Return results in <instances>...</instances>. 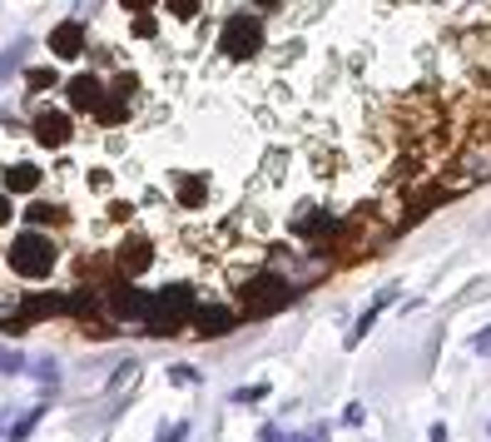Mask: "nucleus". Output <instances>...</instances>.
Returning a JSON list of instances; mask_svg holds the SVG:
<instances>
[{"label": "nucleus", "mask_w": 491, "mask_h": 442, "mask_svg": "<svg viewBox=\"0 0 491 442\" xmlns=\"http://www.w3.org/2000/svg\"><path fill=\"white\" fill-rule=\"evenodd\" d=\"M194 288L189 283H169V288H159L154 293V308L144 313V333L149 338H169V333H179L184 323H194Z\"/></svg>", "instance_id": "obj_1"}, {"label": "nucleus", "mask_w": 491, "mask_h": 442, "mask_svg": "<svg viewBox=\"0 0 491 442\" xmlns=\"http://www.w3.org/2000/svg\"><path fill=\"white\" fill-rule=\"evenodd\" d=\"M238 303H243V318H273V313H283L293 303V283L283 273H258V278L243 283Z\"/></svg>", "instance_id": "obj_2"}, {"label": "nucleus", "mask_w": 491, "mask_h": 442, "mask_svg": "<svg viewBox=\"0 0 491 442\" xmlns=\"http://www.w3.org/2000/svg\"><path fill=\"white\" fill-rule=\"evenodd\" d=\"M55 263H60V253H55V243H50L45 233H20V238L10 243V268H15L20 278H50Z\"/></svg>", "instance_id": "obj_3"}, {"label": "nucleus", "mask_w": 491, "mask_h": 442, "mask_svg": "<svg viewBox=\"0 0 491 442\" xmlns=\"http://www.w3.org/2000/svg\"><path fill=\"white\" fill-rule=\"evenodd\" d=\"M218 50H223L228 60H253V55L263 50V20H253V15H233V20H223V30H218Z\"/></svg>", "instance_id": "obj_4"}, {"label": "nucleus", "mask_w": 491, "mask_h": 442, "mask_svg": "<svg viewBox=\"0 0 491 442\" xmlns=\"http://www.w3.org/2000/svg\"><path fill=\"white\" fill-rule=\"evenodd\" d=\"M149 308H154V298L139 293L129 278H114V283H109V318H119V323H144Z\"/></svg>", "instance_id": "obj_5"}, {"label": "nucleus", "mask_w": 491, "mask_h": 442, "mask_svg": "<svg viewBox=\"0 0 491 442\" xmlns=\"http://www.w3.org/2000/svg\"><path fill=\"white\" fill-rule=\"evenodd\" d=\"M353 223H343V219H333V214H323V209H298V219H293V233L298 238H308V243H328V238H343Z\"/></svg>", "instance_id": "obj_6"}, {"label": "nucleus", "mask_w": 491, "mask_h": 442, "mask_svg": "<svg viewBox=\"0 0 491 442\" xmlns=\"http://www.w3.org/2000/svg\"><path fill=\"white\" fill-rule=\"evenodd\" d=\"M70 134H75V124H70L65 110H40L35 114V144L60 149V144H70Z\"/></svg>", "instance_id": "obj_7"}, {"label": "nucleus", "mask_w": 491, "mask_h": 442, "mask_svg": "<svg viewBox=\"0 0 491 442\" xmlns=\"http://www.w3.org/2000/svg\"><path fill=\"white\" fill-rule=\"evenodd\" d=\"M114 263H119V278H139V273H144V268L154 263V248L144 243V233H129V238L119 243Z\"/></svg>", "instance_id": "obj_8"}, {"label": "nucleus", "mask_w": 491, "mask_h": 442, "mask_svg": "<svg viewBox=\"0 0 491 442\" xmlns=\"http://www.w3.org/2000/svg\"><path fill=\"white\" fill-rule=\"evenodd\" d=\"M15 313H25L30 323H40V318H65V313H75V303H70L65 293H35V298H20Z\"/></svg>", "instance_id": "obj_9"}, {"label": "nucleus", "mask_w": 491, "mask_h": 442, "mask_svg": "<svg viewBox=\"0 0 491 442\" xmlns=\"http://www.w3.org/2000/svg\"><path fill=\"white\" fill-rule=\"evenodd\" d=\"M233 328V308H223V303H198L194 308V333L203 338H218V333Z\"/></svg>", "instance_id": "obj_10"}, {"label": "nucleus", "mask_w": 491, "mask_h": 442, "mask_svg": "<svg viewBox=\"0 0 491 442\" xmlns=\"http://www.w3.org/2000/svg\"><path fill=\"white\" fill-rule=\"evenodd\" d=\"M50 50H55L60 60L80 55V50H85V25H80V20H65V25H55V30H50Z\"/></svg>", "instance_id": "obj_11"}, {"label": "nucleus", "mask_w": 491, "mask_h": 442, "mask_svg": "<svg viewBox=\"0 0 491 442\" xmlns=\"http://www.w3.org/2000/svg\"><path fill=\"white\" fill-rule=\"evenodd\" d=\"M397 298V288H383V293H378V298H373V303H368V313H363V318H358V323H353V338H348V348H358V343H363V338H368V328H373V323H378V318H383V308H388V303H393Z\"/></svg>", "instance_id": "obj_12"}, {"label": "nucleus", "mask_w": 491, "mask_h": 442, "mask_svg": "<svg viewBox=\"0 0 491 442\" xmlns=\"http://www.w3.org/2000/svg\"><path fill=\"white\" fill-rule=\"evenodd\" d=\"M70 100H75L80 110L95 114V105L104 100V90H99V75H75V80H70Z\"/></svg>", "instance_id": "obj_13"}, {"label": "nucleus", "mask_w": 491, "mask_h": 442, "mask_svg": "<svg viewBox=\"0 0 491 442\" xmlns=\"http://www.w3.org/2000/svg\"><path fill=\"white\" fill-rule=\"evenodd\" d=\"M5 189H10V194H30V189H40V169H35V164H15V169H5Z\"/></svg>", "instance_id": "obj_14"}, {"label": "nucleus", "mask_w": 491, "mask_h": 442, "mask_svg": "<svg viewBox=\"0 0 491 442\" xmlns=\"http://www.w3.org/2000/svg\"><path fill=\"white\" fill-rule=\"evenodd\" d=\"M25 55H30V35H25V40H10V45L0 50V85L20 70V60H25Z\"/></svg>", "instance_id": "obj_15"}, {"label": "nucleus", "mask_w": 491, "mask_h": 442, "mask_svg": "<svg viewBox=\"0 0 491 442\" xmlns=\"http://www.w3.org/2000/svg\"><path fill=\"white\" fill-rule=\"evenodd\" d=\"M95 119L99 124H124V119H129V105H124L119 95H104V100L95 105Z\"/></svg>", "instance_id": "obj_16"}, {"label": "nucleus", "mask_w": 491, "mask_h": 442, "mask_svg": "<svg viewBox=\"0 0 491 442\" xmlns=\"http://www.w3.org/2000/svg\"><path fill=\"white\" fill-rule=\"evenodd\" d=\"M179 204L184 209H203V199H208V189H203V179H179Z\"/></svg>", "instance_id": "obj_17"}, {"label": "nucleus", "mask_w": 491, "mask_h": 442, "mask_svg": "<svg viewBox=\"0 0 491 442\" xmlns=\"http://www.w3.org/2000/svg\"><path fill=\"white\" fill-rule=\"evenodd\" d=\"M25 223H70V214L60 204H30L25 209Z\"/></svg>", "instance_id": "obj_18"}, {"label": "nucleus", "mask_w": 491, "mask_h": 442, "mask_svg": "<svg viewBox=\"0 0 491 442\" xmlns=\"http://www.w3.org/2000/svg\"><path fill=\"white\" fill-rule=\"evenodd\" d=\"M40 418H45V408H30V413H25L15 428H10V442H25L30 433H35V423H40Z\"/></svg>", "instance_id": "obj_19"}, {"label": "nucleus", "mask_w": 491, "mask_h": 442, "mask_svg": "<svg viewBox=\"0 0 491 442\" xmlns=\"http://www.w3.org/2000/svg\"><path fill=\"white\" fill-rule=\"evenodd\" d=\"M30 363H25V353H15V348H0V373H25Z\"/></svg>", "instance_id": "obj_20"}, {"label": "nucleus", "mask_w": 491, "mask_h": 442, "mask_svg": "<svg viewBox=\"0 0 491 442\" xmlns=\"http://www.w3.org/2000/svg\"><path fill=\"white\" fill-rule=\"evenodd\" d=\"M169 383H179V388H194V383H198V368H189V363H174V368H169Z\"/></svg>", "instance_id": "obj_21"}, {"label": "nucleus", "mask_w": 491, "mask_h": 442, "mask_svg": "<svg viewBox=\"0 0 491 442\" xmlns=\"http://www.w3.org/2000/svg\"><path fill=\"white\" fill-rule=\"evenodd\" d=\"M0 328L10 333V338H20V333L30 328V318H25V313H10V318H5V323H0Z\"/></svg>", "instance_id": "obj_22"}, {"label": "nucleus", "mask_w": 491, "mask_h": 442, "mask_svg": "<svg viewBox=\"0 0 491 442\" xmlns=\"http://www.w3.org/2000/svg\"><path fill=\"white\" fill-rule=\"evenodd\" d=\"M189 438V423H169L164 433H159V442H184Z\"/></svg>", "instance_id": "obj_23"}, {"label": "nucleus", "mask_w": 491, "mask_h": 442, "mask_svg": "<svg viewBox=\"0 0 491 442\" xmlns=\"http://www.w3.org/2000/svg\"><path fill=\"white\" fill-rule=\"evenodd\" d=\"M55 85V70H30V90H50Z\"/></svg>", "instance_id": "obj_24"}, {"label": "nucleus", "mask_w": 491, "mask_h": 442, "mask_svg": "<svg viewBox=\"0 0 491 442\" xmlns=\"http://www.w3.org/2000/svg\"><path fill=\"white\" fill-rule=\"evenodd\" d=\"M343 428H363V403H348L343 408Z\"/></svg>", "instance_id": "obj_25"}, {"label": "nucleus", "mask_w": 491, "mask_h": 442, "mask_svg": "<svg viewBox=\"0 0 491 442\" xmlns=\"http://www.w3.org/2000/svg\"><path fill=\"white\" fill-rule=\"evenodd\" d=\"M198 5H203V0H169V10H174L179 20H189V15L198 10Z\"/></svg>", "instance_id": "obj_26"}, {"label": "nucleus", "mask_w": 491, "mask_h": 442, "mask_svg": "<svg viewBox=\"0 0 491 442\" xmlns=\"http://www.w3.org/2000/svg\"><path fill=\"white\" fill-rule=\"evenodd\" d=\"M472 348H477L482 358H491V328H482V333H477V338H472Z\"/></svg>", "instance_id": "obj_27"}, {"label": "nucleus", "mask_w": 491, "mask_h": 442, "mask_svg": "<svg viewBox=\"0 0 491 442\" xmlns=\"http://www.w3.org/2000/svg\"><path fill=\"white\" fill-rule=\"evenodd\" d=\"M134 35H144V40H149V35H154V20H149V15H134Z\"/></svg>", "instance_id": "obj_28"}, {"label": "nucleus", "mask_w": 491, "mask_h": 442, "mask_svg": "<svg viewBox=\"0 0 491 442\" xmlns=\"http://www.w3.org/2000/svg\"><path fill=\"white\" fill-rule=\"evenodd\" d=\"M263 393H268V383H253V388L238 393V403H253V398H263Z\"/></svg>", "instance_id": "obj_29"}, {"label": "nucleus", "mask_w": 491, "mask_h": 442, "mask_svg": "<svg viewBox=\"0 0 491 442\" xmlns=\"http://www.w3.org/2000/svg\"><path fill=\"white\" fill-rule=\"evenodd\" d=\"M35 373H40L45 383H55V363H50V358H40V363H35Z\"/></svg>", "instance_id": "obj_30"}, {"label": "nucleus", "mask_w": 491, "mask_h": 442, "mask_svg": "<svg viewBox=\"0 0 491 442\" xmlns=\"http://www.w3.org/2000/svg\"><path fill=\"white\" fill-rule=\"evenodd\" d=\"M119 5H129V10H134V15H144V10H149V5H154V0H119Z\"/></svg>", "instance_id": "obj_31"}, {"label": "nucleus", "mask_w": 491, "mask_h": 442, "mask_svg": "<svg viewBox=\"0 0 491 442\" xmlns=\"http://www.w3.org/2000/svg\"><path fill=\"white\" fill-rule=\"evenodd\" d=\"M0 223H10V194L0 189Z\"/></svg>", "instance_id": "obj_32"}, {"label": "nucleus", "mask_w": 491, "mask_h": 442, "mask_svg": "<svg viewBox=\"0 0 491 442\" xmlns=\"http://www.w3.org/2000/svg\"><path fill=\"white\" fill-rule=\"evenodd\" d=\"M278 442H313V433H288V438H278Z\"/></svg>", "instance_id": "obj_33"}, {"label": "nucleus", "mask_w": 491, "mask_h": 442, "mask_svg": "<svg viewBox=\"0 0 491 442\" xmlns=\"http://www.w3.org/2000/svg\"><path fill=\"white\" fill-rule=\"evenodd\" d=\"M427 442H447V428L437 423V428H432V438H427Z\"/></svg>", "instance_id": "obj_34"}, {"label": "nucleus", "mask_w": 491, "mask_h": 442, "mask_svg": "<svg viewBox=\"0 0 491 442\" xmlns=\"http://www.w3.org/2000/svg\"><path fill=\"white\" fill-rule=\"evenodd\" d=\"M258 5H263V10H273V5H283V0H258Z\"/></svg>", "instance_id": "obj_35"}]
</instances>
